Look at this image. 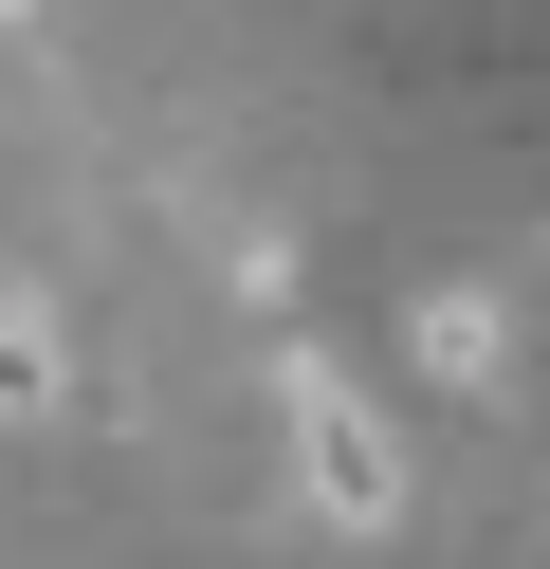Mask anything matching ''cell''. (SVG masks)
<instances>
[{"instance_id":"obj_1","label":"cell","mask_w":550,"mask_h":569,"mask_svg":"<svg viewBox=\"0 0 550 569\" xmlns=\"http://www.w3.org/2000/svg\"><path fill=\"white\" fill-rule=\"evenodd\" d=\"M276 459H293V496H312L330 532H386L403 515V422L367 405L330 349H276Z\"/></svg>"},{"instance_id":"obj_3","label":"cell","mask_w":550,"mask_h":569,"mask_svg":"<svg viewBox=\"0 0 550 569\" xmlns=\"http://www.w3.org/2000/svg\"><path fill=\"white\" fill-rule=\"evenodd\" d=\"M73 405V349H56V312H19L0 295V422H56Z\"/></svg>"},{"instance_id":"obj_2","label":"cell","mask_w":550,"mask_h":569,"mask_svg":"<svg viewBox=\"0 0 550 569\" xmlns=\"http://www.w3.org/2000/svg\"><path fill=\"white\" fill-rule=\"evenodd\" d=\"M403 349H422V386H459V405H477V386L513 368V312H496V295H422V312H403Z\"/></svg>"}]
</instances>
